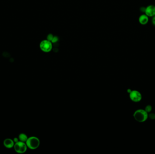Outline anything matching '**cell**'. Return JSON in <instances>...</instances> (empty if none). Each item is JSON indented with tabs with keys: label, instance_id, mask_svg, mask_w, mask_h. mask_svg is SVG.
I'll use <instances>...</instances> for the list:
<instances>
[{
	"label": "cell",
	"instance_id": "7",
	"mask_svg": "<svg viewBox=\"0 0 155 154\" xmlns=\"http://www.w3.org/2000/svg\"><path fill=\"white\" fill-rule=\"evenodd\" d=\"M149 21V17L146 14H142L139 17V22L142 25H146Z\"/></svg>",
	"mask_w": 155,
	"mask_h": 154
},
{
	"label": "cell",
	"instance_id": "8",
	"mask_svg": "<svg viewBox=\"0 0 155 154\" xmlns=\"http://www.w3.org/2000/svg\"><path fill=\"white\" fill-rule=\"evenodd\" d=\"M14 141L12 139L7 138V139H6L5 140H4L3 144H4V146H5L6 148L10 149V148L14 147Z\"/></svg>",
	"mask_w": 155,
	"mask_h": 154
},
{
	"label": "cell",
	"instance_id": "15",
	"mask_svg": "<svg viewBox=\"0 0 155 154\" xmlns=\"http://www.w3.org/2000/svg\"><path fill=\"white\" fill-rule=\"evenodd\" d=\"M152 24L155 26V15L152 17Z\"/></svg>",
	"mask_w": 155,
	"mask_h": 154
},
{
	"label": "cell",
	"instance_id": "6",
	"mask_svg": "<svg viewBox=\"0 0 155 154\" xmlns=\"http://www.w3.org/2000/svg\"><path fill=\"white\" fill-rule=\"evenodd\" d=\"M145 14L149 17H153L155 15V6L149 5L146 7Z\"/></svg>",
	"mask_w": 155,
	"mask_h": 154
},
{
	"label": "cell",
	"instance_id": "10",
	"mask_svg": "<svg viewBox=\"0 0 155 154\" xmlns=\"http://www.w3.org/2000/svg\"><path fill=\"white\" fill-rule=\"evenodd\" d=\"M151 110H152V107L151 105H148L145 107V110L147 112V113L151 112Z\"/></svg>",
	"mask_w": 155,
	"mask_h": 154
},
{
	"label": "cell",
	"instance_id": "14",
	"mask_svg": "<svg viewBox=\"0 0 155 154\" xmlns=\"http://www.w3.org/2000/svg\"><path fill=\"white\" fill-rule=\"evenodd\" d=\"M140 10L142 12H144L145 13V10H146V7H142L140 8Z\"/></svg>",
	"mask_w": 155,
	"mask_h": 154
},
{
	"label": "cell",
	"instance_id": "4",
	"mask_svg": "<svg viewBox=\"0 0 155 154\" xmlns=\"http://www.w3.org/2000/svg\"><path fill=\"white\" fill-rule=\"evenodd\" d=\"M14 147L15 150L17 153L23 154L27 150V146L26 143L25 142L19 141L15 143Z\"/></svg>",
	"mask_w": 155,
	"mask_h": 154
},
{
	"label": "cell",
	"instance_id": "12",
	"mask_svg": "<svg viewBox=\"0 0 155 154\" xmlns=\"http://www.w3.org/2000/svg\"><path fill=\"white\" fill-rule=\"evenodd\" d=\"M53 37L54 36L52 34H49V35H48V36L47 40H49V41L51 42L53 38Z\"/></svg>",
	"mask_w": 155,
	"mask_h": 154
},
{
	"label": "cell",
	"instance_id": "2",
	"mask_svg": "<svg viewBox=\"0 0 155 154\" xmlns=\"http://www.w3.org/2000/svg\"><path fill=\"white\" fill-rule=\"evenodd\" d=\"M27 147L32 150L37 149L39 146L40 141L37 137L31 136L28 138L26 141Z\"/></svg>",
	"mask_w": 155,
	"mask_h": 154
},
{
	"label": "cell",
	"instance_id": "1",
	"mask_svg": "<svg viewBox=\"0 0 155 154\" xmlns=\"http://www.w3.org/2000/svg\"><path fill=\"white\" fill-rule=\"evenodd\" d=\"M133 117L138 122L144 123L148 118V114L144 109H138L134 112Z\"/></svg>",
	"mask_w": 155,
	"mask_h": 154
},
{
	"label": "cell",
	"instance_id": "5",
	"mask_svg": "<svg viewBox=\"0 0 155 154\" xmlns=\"http://www.w3.org/2000/svg\"><path fill=\"white\" fill-rule=\"evenodd\" d=\"M129 97L132 101L134 102H139L142 99V95L137 90H132L129 93Z\"/></svg>",
	"mask_w": 155,
	"mask_h": 154
},
{
	"label": "cell",
	"instance_id": "13",
	"mask_svg": "<svg viewBox=\"0 0 155 154\" xmlns=\"http://www.w3.org/2000/svg\"><path fill=\"white\" fill-rule=\"evenodd\" d=\"M58 40V38L56 36H54L52 40V43H56V42H57Z\"/></svg>",
	"mask_w": 155,
	"mask_h": 154
},
{
	"label": "cell",
	"instance_id": "16",
	"mask_svg": "<svg viewBox=\"0 0 155 154\" xmlns=\"http://www.w3.org/2000/svg\"><path fill=\"white\" fill-rule=\"evenodd\" d=\"M13 141H14L15 143H16V142L19 141V138H17V137H15Z\"/></svg>",
	"mask_w": 155,
	"mask_h": 154
},
{
	"label": "cell",
	"instance_id": "11",
	"mask_svg": "<svg viewBox=\"0 0 155 154\" xmlns=\"http://www.w3.org/2000/svg\"><path fill=\"white\" fill-rule=\"evenodd\" d=\"M148 117H149V118L150 119H152V120H154L155 119V114L154 113H150L149 115H148Z\"/></svg>",
	"mask_w": 155,
	"mask_h": 154
},
{
	"label": "cell",
	"instance_id": "9",
	"mask_svg": "<svg viewBox=\"0 0 155 154\" xmlns=\"http://www.w3.org/2000/svg\"><path fill=\"white\" fill-rule=\"evenodd\" d=\"M19 140L20 141H22V142H26V141L28 139V137H27V135L24 133H20L19 136Z\"/></svg>",
	"mask_w": 155,
	"mask_h": 154
},
{
	"label": "cell",
	"instance_id": "3",
	"mask_svg": "<svg viewBox=\"0 0 155 154\" xmlns=\"http://www.w3.org/2000/svg\"><path fill=\"white\" fill-rule=\"evenodd\" d=\"M39 47L44 52H49L52 49V42L48 40H43L40 42Z\"/></svg>",
	"mask_w": 155,
	"mask_h": 154
}]
</instances>
